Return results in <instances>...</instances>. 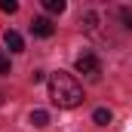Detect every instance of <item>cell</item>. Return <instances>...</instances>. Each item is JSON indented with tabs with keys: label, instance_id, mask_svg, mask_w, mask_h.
<instances>
[{
	"label": "cell",
	"instance_id": "obj_1",
	"mask_svg": "<svg viewBox=\"0 0 132 132\" xmlns=\"http://www.w3.org/2000/svg\"><path fill=\"white\" fill-rule=\"evenodd\" d=\"M49 98L59 108H77L83 101V86L77 83L74 74L55 71V74H49Z\"/></svg>",
	"mask_w": 132,
	"mask_h": 132
},
{
	"label": "cell",
	"instance_id": "obj_10",
	"mask_svg": "<svg viewBox=\"0 0 132 132\" xmlns=\"http://www.w3.org/2000/svg\"><path fill=\"white\" fill-rule=\"evenodd\" d=\"M0 74H9V59L0 52Z\"/></svg>",
	"mask_w": 132,
	"mask_h": 132
},
{
	"label": "cell",
	"instance_id": "obj_6",
	"mask_svg": "<svg viewBox=\"0 0 132 132\" xmlns=\"http://www.w3.org/2000/svg\"><path fill=\"white\" fill-rule=\"evenodd\" d=\"M92 120H95L98 126H108V123H111V111H108V108H98V111L92 114Z\"/></svg>",
	"mask_w": 132,
	"mask_h": 132
},
{
	"label": "cell",
	"instance_id": "obj_3",
	"mask_svg": "<svg viewBox=\"0 0 132 132\" xmlns=\"http://www.w3.org/2000/svg\"><path fill=\"white\" fill-rule=\"evenodd\" d=\"M52 31H55V28H52V22H49L46 15H40V19L31 22V34L34 37H52Z\"/></svg>",
	"mask_w": 132,
	"mask_h": 132
},
{
	"label": "cell",
	"instance_id": "obj_9",
	"mask_svg": "<svg viewBox=\"0 0 132 132\" xmlns=\"http://www.w3.org/2000/svg\"><path fill=\"white\" fill-rule=\"evenodd\" d=\"M120 19L126 22V28H129V31H132V12H129V9H120Z\"/></svg>",
	"mask_w": 132,
	"mask_h": 132
},
{
	"label": "cell",
	"instance_id": "obj_8",
	"mask_svg": "<svg viewBox=\"0 0 132 132\" xmlns=\"http://www.w3.org/2000/svg\"><path fill=\"white\" fill-rule=\"evenodd\" d=\"M0 9H3V12H15V9H19V3H15V0H3V3H0Z\"/></svg>",
	"mask_w": 132,
	"mask_h": 132
},
{
	"label": "cell",
	"instance_id": "obj_7",
	"mask_svg": "<svg viewBox=\"0 0 132 132\" xmlns=\"http://www.w3.org/2000/svg\"><path fill=\"white\" fill-rule=\"evenodd\" d=\"M46 12H65V0H43Z\"/></svg>",
	"mask_w": 132,
	"mask_h": 132
},
{
	"label": "cell",
	"instance_id": "obj_2",
	"mask_svg": "<svg viewBox=\"0 0 132 132\" xmlns=\"http://www.w3.org/2000/svg\"><path fill=\"white\" fill-rule=\"evenodd\" d=\"M77 71H80V74H86L89 80H98L101 65H98V59H95V55H89V52H86V55H80V59H77Z\"/></svg>",
	"mask_w": 132,
	"mask_h": 132
},
{
	"label": "cell",
	"instance_id": "obj_5",
	"mask_svg": "<svg viewBox=\"0 0 132 132\" xmlns=\"http://www.w3.org/2000/svg\"><path fill=\"white\" fill-rule=\"evenodd\" d=\"M31 123L37 126V129L49 126V114H46V111H34V114H31Z\"/></svg>",
	"mask_w": 132,
	"mask_h": 132
},
{
	"label": "cell",
	"instance_id": "obj_4",
	"mask_svg": "<svg viewBox=\"0 0 132 132\" xmlns=\"http://www.w3.org/2000/svg\"><path fill=\"white\" fill-rule=\"evenodd\" d=\"M3 43H6V49H9V52H22V49H25L22 34H15V31H6V34H3Z\"/></svg>",
	"mask_w": 132,
	"mask_h": 132
}]
</instances>
